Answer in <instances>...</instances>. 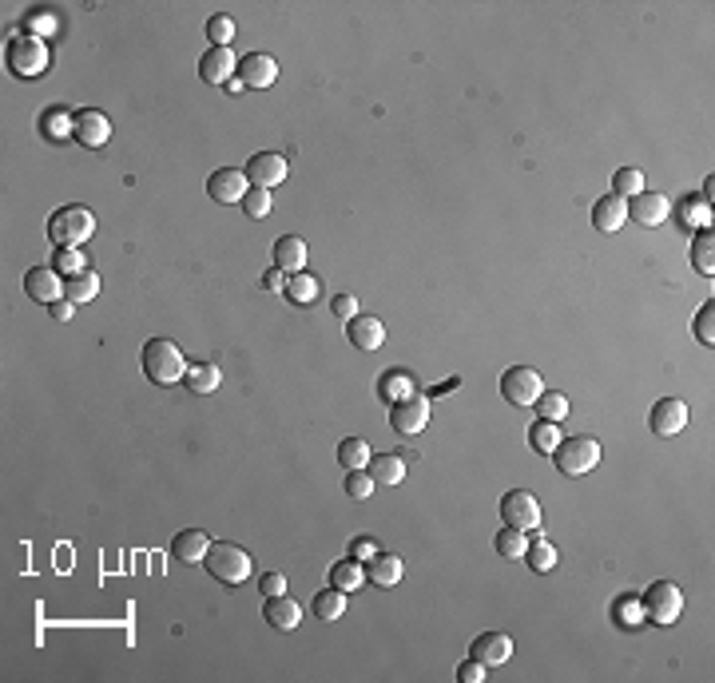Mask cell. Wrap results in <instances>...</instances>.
Wrapping results in <instances>:
<instances>
[{"mask_svg":"<svg viewBox=\"0 0 715 683\" xmlns=\"http://www.w3.org/2000/svg\"><path fill=\"white\" fill-rule=\"evenodd\" d=\"M96 230V215L88 207H60L52 219H48V239L56 243V250L64 247H84Z\"/></svg>","mask_w":715,"mask_h":683,"instance_id":"cell-3","label":"cell"},{"mask_svg":"<svg viewBox=\"0 0 715 683\" xmlns=\"http://www.w3.org/2000/svg\"><path fill=\"white\" fill-rule=\"evenodd\" d=\"M640 612H644V620H648V624H656V628L676 624L680 612H683V592H680V585H672V580H656V585H648V592L640 596Z\"/></svg>","mask_w":715,"mask_h":683,"instance_id":"cell-4","label":"cell"},{"mask_svg":"<svg viewBox=\"0 0 715 683\" xmlns=\"http://www.w3.org/2000/svg\"><path fill=\"white\" fill-rule=\"evenodd\" d=\"M537 414H541V421H565L569 417V398L560 394V389H545V394L537 398Z\"/></svg>","mask_w":715,"mask_h":683,"instance_id":"cell-35","label":"cell"},{"mask_svg":"<svg viewBox=\"0 0 715 683\" xmlns=\"http://www.w3.org/2000/svg\"><path fill=\"white\" fill-rule=\"evenodd\" d=\"M668 215H672V203L660 191H640L628 203V219H636L640 227H660V223H668Z\"/></svg>","mask_w":715,"mask_h":683,"instance_id":"cell-15","label":"cell"},{"mask_svg":"<svg viewBox=\"0 0 715 683\" xmlns=\"http://www.w3.org/2000/svg\"><path fill=\"white\" fill-rule=\"evenodd\" d=\"M628 223V199H620V195H600L597 199V207H592V227L600 230V235H616V230Z\"/></svg>","mask_w":715,"mask_h":683,"instance_id":"cell-18","label":"cell"},{"mask_svg":"<svg viewBox=\"0 0 715 683\" xmlns=\"http://www.w3.org/2000/svg\"><path fill=\"white\" fill-rule=\"evenodd\" d=\"M640 191H644V171H636V167H620L616 175H612V195L632 199V195H640Z\"/></svg>","mask_w":715,"mask_h":683,"instance_id":"cell-37","label":"cell"},{"mask_svg":"<svg viewBox=\"0 0 715 683\" xmlns=\"http://www.w3.org/2000/svg\"><path fill=\"white\" fill-rule=\"evenodd\" d=\"M378 389H381V398H386L390 406H394V401H401V398L414 394V378H409L406 370H394V374L381 378V386H378Z\"/></svg>","mask_w":715,"mask_h":683,"instance_id":"cell-36","label":"cell"},{"mask_svg":"<svg viewBox=\"0 0 715 683\" xmlns=\"http://www.w3.org/2000/svg\"><path fill=\"white\" fill-rule=\"evenodd\" d=\"M247 191H250V183H247V175L239 167H219L215 175L207 179V195L215 199V203H223V207L243 203Z\"/></svg>","mask_w":715,"mask_h":683,"instance_id":"cell-12","label":"cell"},{"mask_svg":"<svg viewBox=\"0 0 715 683\" xmlns=\"http://www.w3.org/2000/svg\"><path fill=\"white\" fill-rule=\"evenodd\" d=\"M239 80H243V88H270L278 80V64L275 56L267 52H250V56H239Z\"/></svg>","mask_w":715,"mask_h":683,"instance_id":"cell-16","label":"cell"},{"mask_svg":"<svg viewBox=\"0 0 715 683\" xmlns=\"http://www.w3.org/2000/svg\"><path fill=\"white\" fill-rule=\"evenodd\" d=\"M330 310H334L338 318H346V323H350V318L358 314V298H354V295H334V298H330Z\"/></svg>","mask_w":715,"mask_h":683,"instance_id":"cell-47","label":"cell"},{"mask_svg":"<svg viewBox=\"0 0 715 683\" xmlns=\"http://www.w3.org/2000/svg\"><path fill=\"white\" fill-rule=\"evenodd\" d=\"M362 568H366V580H370V585H378V588H394L398 580H401V572H406L394 552H390V557H386V552H378V557L366 560Z\"/></svg>","mask_w":715,"mask_h":683,"instance_id":"cell-24","label":"cell"},{"mask_svg":"<svg viewBox=\"0 0 715 683\" xmlns=\"http://www.w3.org/2000/svg\"><path fill=\"white\" fill-rule=\"evenodd\" d=\"M235 72H239V60H235V52L230 48H211L207 56H199V76H203V84H230L235 80Z\"/></svg>","mask_w":715,"mask_h":683,"instance_id":"cell-17","label":"cell"},{"mask_svg":"<svg viewBox=\"0 0 715 683\" xmlns=\"http://www.w3.org/2000/svg\"><path fill=\"white\" fill-rule=\"evenodd\" d=\"M24 290H28V298H33V303L52 306V303L64 298V278H60V270H52V267H33L24 275Z\"/></svg>","mask_w":715,"mask_h":683,"instance_id":"cell-14","label":"cell"},{"mask_svg":"<svg viewBox=\"0 0 715 683\" xmlns=\"http://www.w3.org/2000/svg\"><path fill=\"white\" fill-rule=\"evenodd\" d=\"M72 136H76V144H84V147H104L108 136H112V119L99 112V108H84V112L72 116Z\"/></svg>","mask_w":715,"mask_h":683,"instance_id":"cell-11","label":"cell"},{"mask_svg":"<svg viewBox=\"0 0 715 683\" xmlns=\"http://www.w3.org/2000/svg\"><path fill=\"white\" fill-rule=\"evenodd\" d=\"M501 517H505L509 529L517 532H537L541 525V501L529 493V489H513V493L501 497Z\"/></svg>","mask_w":715,"mask_h":683,"instance_id":"cell-7","label":"cell"},{"mask_svg":"<svg viewBox=\"0 0 715 683\" xmlns=\"http://www.w3.org/2000/svg\"><path fill=\"white\" fill-rule=\"evenodd\" d=\"M426 421H429V401L418 394H409L390 406V426H394L401 437H418L421 429H426Z\"/></svg>","mask_w":715,"mask_h":683,"instance_id":"cell-9","label":"cell"},{"mask_svg":"<svg viewBox=\"0 0 715 683\" xmlns=\"http://www.w3.org/2000/svg\"><path fill=\"white\" fill-rule=\"evenodd\" d=\"M263 290H275V295H283L287 290V275L278 267H270V270H263Z\"/></svg>","mask_w":715,"mask_h":683,"instance_id":"cell-50","label":"cell"},{"mask_svg":"<svg viewBox=\"0 0 715 683\" xmlns=\"http://www.w3.org/2000/svg\"><path fill=\"white\" fill-rule=\"evenodd\" d=\"M183 386L191 389V394H215V389L223 386V374H219L215 361H195V366H187Z\"/></svg>","mask_w":715,"mask_h":683,"instance_id":"cell-26","label":"cell"},{"mask_svg":"<svg viewBox=\"0 0 715 683\" xmlns=\"http://www.w3.org/2000/svg\"><path fill=\"white\" fill-rule=\"evenodd\" d=\"M350 557H354L358 565H366V560H374V557H378V545H374L370 537H358L354 545H350Z\"/></svg>","mask_w":715,"mask_h":683,"instance_id":"cell-49","label":"cell"},{"mask_svg":"<svg viewBox=\"0 0 715 683\" xmlns=\"http://www.w3.org/2000/svg\"><path fill=\"white\" fill-rule=\"evenodd\" d=\"M648 426L656 437H676L683 426H688V406L680 398H660L648 414Z\"/></svg>","mask_w":715,"mask_h":683,"instance_id":"cell-13","label":"cell"},{"mask_svg":"<svg viewBox=\"0 0 715 683\" xmlns=\"http://www.w3.org/2000/svg\"><path fill=\"white\" fill-rule=\"evenodd\" d=\"M243 211H247L250 219H267V215H270V191L250 187L247 195H243Z\"/></svg>","mask_w":715,"mask_h":683,"instance_id":"cell-42","label":"cell"},{"mask_svg":"<svg viewBox=\"0 0 715 683\" xmlns=\"http://www.w3.org/2000/svg\"><path fill=\"white\" fill-rule=\"evenodd\" d=\"M306 243H302L298 235H283L275 243V267L283 270V275H298V270H306Z\"/></svg>","mask_w":715,"mask_h":683,"instance_id":"cell-23","label":"cell"},{"mask_svg":"<svg viewBox=\"0 0 715 683\" xmlns=\"http://www.w3.org/2000/svg\"><path fill=\"white\" fill-rule=\"evenodd\" d=\"M24 28H28V36H52L60 28V20H56V13H28Z\"/></svg>","mask_w":715,"mask_h":683,"instance_id":"cell-44","label":"cell"},{"mask_svg":"<svg viewBox=\"0 0 715 683\" xmlns=\"http://www.w3.org/2000/svg\"><path fill=\"white\" fill-rule=\"evenodd\" d=\"M283 295L290 298V303H302V306H306V303H315V298H318V278L310 275V270H298V275H287V290H283Z\"/></svg>","mask_w":715,"mask_h":683,"instance_id":"cell-32","label":"cell"},{"mask_svg":"<svg viewBox=\"0 0 715 683\" xmlns=\"http://www.w3.org/2000/svg\"><path fill=\"white\" fill-rule=\"evenodd\" d=\"M346 338H350V346L370 354V350H378L381 342H386V326H381V318H374V314H354L346 326Z\"/></svg>","mask_w":715,"mask_h":683,"instance_id":"cell-21","label":"cell"},{"mask_svg":"<svg viewBox=\"0 0 715 683\" xmlns=\"http://www.w3.org/2000/svg\"><path fill=\"white\" fill-rule=\"evenodd\" d=\"M310 612H315L318 620H342L346 616V592L342 588H322L318 596H315V604H310Z\"/></svg>","mask_w":715,"mask_h":683,"instance_id":"cell-29","label":"cell"},{"mask_svg":"<svg viewBox=\"0 0 715 683\" xmlns=\"http://www.w3.org/2000/svg\"><path fill=\"white\" fill-rule=\"evenodd\" d=\"M370 445H366V437H346L338 445V465L346 469V473H354V469H366L370 465Z\"/></svg>","mask_w":715,"mask_h":683,"instance_id":"cell-30","label":"cell"},{"mask_svg":"<svg viewBox=\"0 0 715 683\" xmlns=\"http://www.w3.org/2000/svg\"><path fill=\"white\" fill-rule=\"evenodd\" d=\"M8 68L16 76H40L48 68V44L40 36H16L8 44Z\"/></svg>","mask_w":715,"mask_h":683,"instance_id":"cell-8","label":"cell"},{"mask_svg":"<svg viewBox=\"0 0 715 683\" xmlns=\"http://www.w3.org/2000/svg\"><path fill=\"white\" fill-rule=\"evenodd\" d=\"M346 497L350 501H370V497H374V477H370V469H354V473H346Z\"/></svg>","mask_w":715,"mask_h":683,"instance_id":"cell-40","label":"cell"},{"mask_svg":"<svg viewBox=\"0 0 715 683\" xmlns=\"http://www.w3.org/2000/svg\"><path fill=\"white\" fill-rule=\"evenodd\" d=\"M485 671H489V668L481 664V660H473V656H469L466 664L457 668V679H461V683H481V679H485Z\"/></svg>","mask_w":715,"mask_h":683,"instance_id":"cell-46","label":"cell"},{"mask_svg":"<svg viewBox=\"0 0 715 683\" xmlns=\"http://www.w3.org/2000/svg\"><path fill=\"white\" fill-rule=\"evenodd\" d=\"M56 270L60 275H84V255H80V247H64V250H56Z\"/></svg>","mask_w":715,"mask_h":683,"instance_id":"cell-43","label":"cell"},{"mask_svg":"<svg viewBox=\"0 0 715 683\" xmlns=\"http://www.w3.org/2000/svg\"><path fill=\"white\" fill-rule=\"evenodd\" d=\"M287 159L278 155V152H255L247 159V167H243V175H247V183L250 187H263V191H270V187H278L287 179Z\"/></svg>","mask_w":715,"mask_h":683,"instance_id":"cell-10","label":"cell"},{"mask_svg":"<svg viewBox=\"0 0 715 683\" xmlns=\"http://www.w3.org/2000/svg\"><path fill=\"white\" fill-rule=\"evenodd\" d=\"M144 374L155 381V386H175L187 374V361L179 354V346L171 338H151L144 346Z\"/></svg>","mask_w":715,"mask_h":683,"instance_id":"cell-2","label":"cell"},{"mask_svg":"<svg viewBox=\"0 0 715 683\" xmlns=\"http://www.w3.org/2000/svg\"><path fill=\"white\" fill-rule=\"evenodd\" d=\"M370 477H374V485H401L406 481V457L401 454H378L370 457Z\"/></svg>","mask_w":715,"mask_h":683,"instance_id":"cell-25","label":"cell"},{"mask_svg":"<svg viewBox=\"0 0 715 683\" xmlns=\"http://www.w3.org/2000/svg\"><path fill=\"white\" fill-rule=\"evenodd\" d=\"M330 585L342 588V592L350 596V592H358L362 585H366V568H362L354 557H350V560H338V565H330Z\"/></svg>","mask_w":715,"mask_h":683,"instance_id":"cell-28","label":"cell"},{"mask_svg":"<svg viewBox=\"0 0 715 683\" xmlns=\"http://www.w3.org/2000/svg\"><path fill=\"white\" fill-rule=\"evenodd\" d=\"M203 568L219 580V585L239 588V585H247V580H250L255 560H250L247 548L230 545V540H211V548H207V557H203Z\"/></svg>","mask_w":715,"mask_h":683,"instance_id":"cell-1","label":"cell"},{"mask_svg":"<svg viewBox=\"0 0 715 683\" xmlns=\"http://www.w3.org/2000/svg\"><path fill=\"white\" fill-rule=\"evenodd\" d=\"M207 40H211V48H230V40H235V20L211 16L207 20Z\"/></svg>","mask_w":715,"mask_h":683,"instance_id":"cell-39","label":"cell"},{"mask_svg":"<svg viewBox=\"0 0 715 683\" xmlns=\"http://www.w3.org/2000/svg\"><path fill=\"white\" fill-rule=\"evenodd\" d=\"M560 429H557V421H537V426L529 429V445L537 449V454H545V457H552L557 454V445H560Z\"/></svg>","mask_w":715,"mask_h":683,"instance_id":"cell-33","label":"cell"},{"mask_svg":"<svg viewBox=\"0 0 715 683\" xmlns=\"http://www.w3.org/2000/svg\"><path fill=\"white\" fill-rule=\"evenodd\" d=\"M72 306H76V303H68V298H60V303H52V318H56V323H68V318L76 314Z\"/></svg>","mask_w":715,"mask_h":683,"instance_id":"cell-51","label":"cell"},{"mask_svg":"<svg viewBox=\"0 0 715 683\" xmlns=\"http://www.w3.org/2000/svg\"><path fill=\"white\" fill-rule=\"evenodd\" d=\"M263 620L270 628H278V632H295L298 628V620H302V608L295 604V600L287 596H267V604H263Z\"/></svg>","mask_w":715,"mask_h":683,"instance_id":"cell-22","label":"cell"},{"mask_svg":"<svg viewBox=\"0 0 715 683\" xmlns=\"http://www.w3.org/2000/svg\"><path fill=\"white\" fill-rule=\"evenodd\" d=\"M545 394V381L532 366H513L501 374V398L509 401V406L525 409V406H537V398Z\"/></svg>","mask_w":715,"mask_h":683,"instance_id":"cell-6","label":"cell"},{"mask_svg":"<svg viewBox=\"0 0 715 683\" xmlns=\"http://www.w3.org/2000/svg\"><path fill=\"white\" fill-rule=\"evenodd\" d=\"M207 548H211V537L203 529H183L171 537V557H175L179 565H203Z\"/></svg>","mask_w":715,"mask_h":683,"instance_id":"cell-20","label":"cell"},{"mask_svg":"<svg viewBox=\"0 0 715 683\" xmlns=\"http://www.w3.org/2000/svg\"><path fill=\"white\" fill-rule=\"evenodd\" d=\"M552 461H557V469L565 477H584V473H592V469L600 465V441L588 437V434L560 437V445H557V454H552Z\"/></svg>","mask_w":715,"mask_h":683,"instance_id":"cell-5","label":"cell"},{"mask_svg":"<svg viewBox=\"0 0 715 683\" xmlns=\"http://www.w3.org/2000/svg\"><path fill=\"white\" fill-rule=\"evenodd\" d=\"M680 219H683V223H691V227H711V215H708V207H703V199H688Z\"/></svg>","mask_w":715,"mask_h":683,"instance_id":"cell-45","label":"cell"},{"mask_svg":"<svg viewBox=\"0 0 715 683\" xmlns=\"http://www.w3.org/2000/svg\"><path fill=\"white\" fill-rule=\"evenodd\" d=\"M259 592H263V596H283V592H287V576H283V572H267V576L259 580Z\"/></svg>","mask_w":715,"mask_h":683,"instance_id":"cell-48","label":"cell"},{"mask_svg":"<svg viewBox=\"0 0 715 683\" xmlns=\"http://www.w3.org/2000/svg\"><path fill=\"white\" fill-rule=\"evenodd\" d=\"M99 295V278L92 275V270H84V275H72V278H64V298L68 303H92V298Z\"/></svg>","mask_w":715,"mask_h":683,"instance_id":"cell-31","label":"cell"},{"mask_svg":"<svg viewBox=\"0 0 715 683\" xmlns=\"http://www.w3.org/2000/svg\"><path fill=\"white\" fill-rule=\"evenodd\" d=\"M525 548H529L525 532H517V529H509V525H505V532H497V552L505 560H521V557H525Z\"/></svg>","mask_w":715,"mask_h":683,"instance_id":"cell-38","label":"cell"},{"mask_svg":"<svg viewBox=\"0 0 715 683\" xmlns=\"http://www.w3.org/2000/svg\"><path fill=\"white\" fill-rule=\"evenodd\" d=\"M691 267L708 278L715 275V235H711V227H700L696 239H691Z\"/></svg>","mask_w":715,"mask_h":683,"instance_id":"cell-27","label":"cell"},{"mask_svg":"<svg viewBox=\"0 0 715 683\" xmlns=\"http://www.w3.org/2000/svg\"><path fill=\"white\" fill-rule=\"evenodd\" d=\"M525 560H529L532 572H552L557 568V548H552L545 537H532L529 548H525Z\"/></svg>","mask_w":715,"mask_h":683,"instance_id":"cell-34","label":"cell"},{"mask_svg":"<svg viewBox=\"0 0 715 683\" xmlns=\"http://www.w3.org/2000/svg\"><path fill=\"white\" fill-rule=\"evenodd\" d=\"M696 342L700 346H715V303H708V306H700V314H696Z\"/></svg>","mask_w":715,"mask_h":683,"instance_id":"cell-41","label":"cell"},{"mask_svg":"<svg viewBox=\"0 0 715 683\" xmlns=\"http://www.w3.org/2000/svg\"><path fill=\"white\" fill-rule=\"evenodd\" d=\"M473 660H481L485 668H501L513 660V640L505 636V632H485V636L473 640Z\"/></svg>","mask_w":715,"mask_h":683,"instance_id":"cell-19","label":"cell"}]
</instances>
